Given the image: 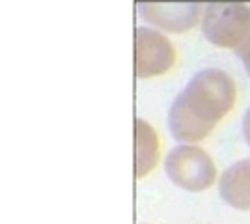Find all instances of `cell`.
<instances>
[{
  "instance_id": "cell-9",
  "label": "cell",
  "mask_w": 250,
  "mask_h": 224,
  "mask_svg": "<svg viewBox=\"0 0 250 224\" xmlns=\"http://www.w3.org/2000/svg\"><path fill=\"white\" fill-rule=\"evenodd\" d=\"M243 137H245V142L249 144L250 148V107L243 114Z\"/></svg>"
},
{
  "instance_id": "cell-1",
  "label": "cell",
  "mask_w": 250,
  "mask_h": 224,
  "mask_svg": "<svg viewBox=\"0 0 250 224\" xmlns=\"http://www.w3.org/2000/svg\"><path fill=\"white\" fill-rule=\"evenodd\" d=\"M237 84L219 67L194 73L168 110V131L179 144L206 140L235 107Z\"/></svg>"
},
{
  "instance_id": "cell-4",
  "label": "cell",
  "mask_w": 250,
  "mask_h": 224,
  "mask_svg": "<svg viewBox=\"0 0 250 224\" xmlns=\"http://www.w3.org/2000/svg\"><path fill=\"white\" fill-rule=\"evenodd\" d=\"M176 47L167 34L153 26H136L135 75L136 79H153L168 73L176 65Z\"/></svg>"
},
{
  "instance_id": "cell-6",
  "label": "cell",
  "mask_w": 250,
  "mask_h": 224,
  "mask_svg": "<svg viewBox=\"0 0 250 224\" xmlns=\"http://www.w3.org/2000/svg\"><path fill=\"white\" fill-rule=\"evenodd\" d=\"M219 194L229 207L250 211V159L235 161L220 174Z\"/></svg>"
},
{
  "instance_id": "cell-5",
  "label": "cell",
  "mask_w": 250,
  "mask_h": 224,
  "mask_svg": "<svg viewBox=\"0 0 250 224\" xmlns=\"http://www.w3.org/2000/svg\"><path fill=\"white\" fill-rule=\"evenodd\" d=\"M208 2H138V17L161 32L183 34L198 26Z\"/></svg>"
},
{
  "instance_id": "cell-2",
  "label": "cell",
  "mask_w": 250,
  "mask_h": 224,
  "mask_svg": "<svg viewBox=\"0 0 250 224\" xmlns=\"http://www.w3.org/2000/svg\"><path fill=\"white\" fill-rule=\"evenodd\" d=\"M200 28L211 45L237 51L250 38V6L245 2H208Z\"/></svg>"
},
{
  "instance_id": "cell-3",
  "label": "cell",
  "mask_w": 250,
  "mask_h": 224,
  "mask_svg": "<svg viewBox=\"0 0 250 224\" xmlns=\"http://www.w3.org/2000/svg\"><path fill=\"white\" fill-rule=\"evenodd\" d=\"M165 172L176 187L187 192H204L217 182V166L198 144H177L165 157Z\"/></svg>"
},
{
  "instance_id": "cell-8",
  "label": "cell",
  "mask_w": 250,
  "mask_h": 224,
  "mask_svg": "<svg viewBox=\"0 0 250 224\" xmlns=\"http://www.w3.org/2000/svg\"><path fill=\"white\" fill-rule=\"evenodd\" d=\"M233 53H235V56L241 60V64H243V67H245V71H247V75L250 77V38L241 45L237 51H233Z\"/></svg>"
},
{
  "instance_id": "cell-7",
  "label": "cell",
  "mask_w": 250,
  "mask_h": 224,
  "mask_svg": "<svg viewBox=\"0 0 250 224\" xmlns=\"http://www.w3.org/2000/svg\"><path fill=\"white\" fill-rule=\"evenodd\" d=\"M161 144L157 131L146 120L136 118L135 120V176L146 178L159 163Z\"/></svg>"
}]
</instances>
